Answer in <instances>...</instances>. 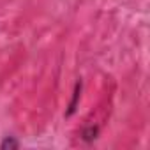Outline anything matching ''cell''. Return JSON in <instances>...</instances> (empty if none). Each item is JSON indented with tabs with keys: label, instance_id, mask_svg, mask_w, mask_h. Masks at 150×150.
Masks as SVG:
<instances>
[{
	"label": "cell",
	"instance_id": "obj_1",
	"mask_svg": "<svg viewBox=\"0 0 150 150\" xmlns=\"http://www.w3.org/2000/svg\"><path fill=\"white\" fill-rule=\"evenodd\" d=\"M81 88H83V83H81V80H78V81H76V85H74L72 99H71V103H69V110L65 111V117H72V115H74V111H76L78 103H80V99H81Z\"/></svg>",
	"mask_w": 150,
	"mask_h": 150
},
{
	"label": "cell",
	"instance_id": "obj_2",
	"mask_svg": "<svg viewBox=\"0 0 150 150\" xmlns=\"http://www.w3.org/2000/svg\"><path fill=\"white\" fill-rule=\"evenodd\" d=\"M97 134H99V127H97V125H88V127H85L83 132H81V136H83L85 141H94V139L97 138Z\"/></svg>",
	"mask_w": 150,
	"mask_h": 150
},
{
	"label": "cell",
	"instance_id": "obj_3",
	"mask_svg": "<svg viewBox=\"0 0 150 150\" xmlns=\"http://www.w3.org/2000/svg\"><path fill=\"white\" fill-rule=\"evenodd\" d=\"M0 148H2V150H7V148H20V141H18L14 136H7L2 143H0Z\"/></svg>",
	"mask_w": 150,
	"mask_h": 150
}]
</instances>
